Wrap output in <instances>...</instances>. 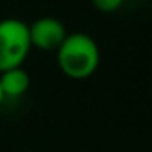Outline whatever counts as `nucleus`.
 <instances>
[{"label": "nucleus", "instance_id": "f257e3e1", "mask_svg": "<svg viewBox=\"0 0 152 152\" xmlns=\"http://www.w3.org/2000/svg\"><path fill=\"white\" fill-rule=\"evenodd\" d=\"M57 66L73 81L88 79L100 64V48L86 32H68L61 47L56 50Z\"/></svg>", "mask_w": 152, "mask_h": 152}, {"label": "nucleus", "instance_id": "f03ea898", "mask_svg": "<svg viewBox=\"0 0 152 152\" xmlns=\"http://www.w3.org/2000/svg\"><path fill=\"white\" fill-rule=\"evenodd\" d=\"M31 48L29 25L23 20H0V72L22 66Z\"/></svg>", "mask_w": 152, "mask_h": 152}, {"label": "nucleus", "instance_id": "7ed1b4c3", "mask_svg": "<svg viewBox=\"0 0 152 152\" xmlns=\"http://www.w3.org/2000/svg\"><path fill=\"white\" fill-rule=\"evenodd\" d=\"M66 34L64 23L54 16L38 18L29 25L31 47H36L43 52H56L64 41Z\"/></svg>", "mask_w": 152, "mask_h": 152}, {"label": "nucleus", "instance_id": "20e7f679", "mask_svg": "<svg viewBox=\"0 0 152 152\" xmlns=\"http://www.w3.org/2000/svg\"><path fill=\"white\" fill-rule=\"evenodd\" d=\"M31 86V77L23 66H16L6 72H0V88L4 99H20L27 93Z\"/></svg>", "mask_w": 152, "mask_h": 152}, {"label": "nucleus", "instance_id": "39448f33", "mask_svg": "<svg viewBox=\"0 0 152 152\" xmlns=\"http://www.w3.org/2000/svg\"><path fill=\"white\" fill-rule=\"evenodd\" d=\"M91 4L102 13H115L122 7L124 0H91Z\"/></svg>", "mask_w": 152, "mask_h": 152}, {"label": "nucleus", "instance_id": "423d86ee", "mask_svg": "<svg viewBox=\"0 0 152 152\" xmlns=\"http://www.w3.org/2000/svg\"><path fill=\"white\" fill-rule=\"evenodd\" d=\"M4 100H6V99H4V93H2V88H0V106H2V104H4Z\"/></svg>", "mask_w": 152, "mask_h": 152}]
</instances>
